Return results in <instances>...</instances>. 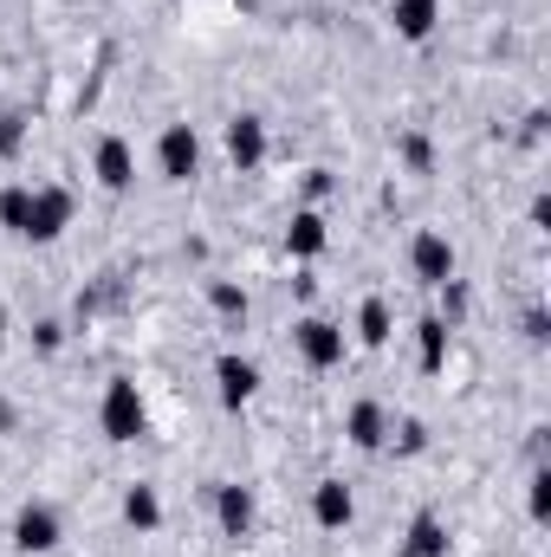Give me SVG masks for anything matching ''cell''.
Segmentation results:
<instances>
[{
    "mask_svg": "<svg viewBox=\"0 0 551 557\" xmlns=\"http://www.w3.org/2000/svg\"><path fill=\"white\" fill-rule=\"evenodd\" d=\"M448 337H454V324H441V318H421V324H415V344H421V370H428V376L448 363Z\"/></svg>",
    "mask_w": 551,
    "mask_h": 557,
    "instance_id": "cell-18",
    "label": "cell"
},
{
    "mask_svg": "<svg viewBox=\"0 0 551 557\" xmlns=\"http://www.w3.org/2000/svg\"><path fill=\"white\" fill-rule=\"evenodd\" d=\"M215 519L228 539H247L254 532V493L247 486H215Z\"/></svg>",
    "mask_w": 551,
    "mask_h": 557,
    "instance_id": "cell-13",
    "label": "cell"
},
{
    "mask_svg": "<svg viewBox=\"0 0 551 557\" xmlns=\"http://www.w3.org/2000/svg\"><path fill=\"white\" fill-rule=\"evenodd\" d=\"M98 428H105V441H118V447H131L143 428H149L143 389L131 383V376H111V383H105V403H98Z\"/></svg>",
    "mask_w": 551,
    "mask_h": 557,
    "instance_id": "cell-1",
    "label": "cell"
},
{
    "mask_svg": "<svg viewBox=\"0 0 551 557\" xmlns=\"http://www.w3.org/2000/svg\"><path fill=\"white\" fill-rule=\"evenodd\" d=\"M26 214H33V182H7L0 188V227L7 234H26Z\"/></svg>",
    "mask_w": 551,
    "mask_h": 557,
    "instance_id": "cell-19",
    "label": "cell"
},
{
    "mask_svg": "<svg viewBox=\"0 0 551 557\" xmlns=\"http://www.w3.org/2000/svg\"><path fill=\"white\" fill-rule=\"evenodd\" d=\"M403 557H448V525L434 519V512H421L409 525V545H403Z\"/></svg>",
    "mask_w": 551,
    "mask_h": 557,
    "instance_id": "cell-17",
    "label": "cell"
},
{
    "mask_svg": "<svg viewBox=\"0 0 551 557\" xmlns=\"http://www.w3.org/2000/svg\"><path fill=\"white\" fill-rule=\"evenodd\" d=\"M215 383H221V403L228 409H247L254 396H260V363H247V357H215Z\"/></svg>",
    "mask_w": 551,
    "mask_h": 557,
    "instance_id": "cell-9",
    "label": "cell"
},
{
    "mask_svg": "<svg viewBox=\"0 0 551 557\" xmlns=\"http://www.w3.org/2000/svg\"><path fill=\"white\" fill-rule=\"evenodd\" d=\"M91 175H98V188L124 195V188L137 182V149H131L124 137H98V149H91Z\"/></svg>",
    "mask_w": 551,
    "mask_h": 557,
    "instance_id": "cell-7",
    "label": "cell"
},
{
    "mask_svg": "<svg viewBox=\"0 0 551 557\" xmlns=\"http://www.w3.org/2000/svg\"><path fill=\"white\" fill-rule=\"evenodd\" d=\"M292 344H298V357L311 370H338L344 363V324H331V318H298Z\"/></svg>",
    "mask_w": 551,
    "mask_h": 557,
    "instance_id": "cell-5",
    "label": "cell"
},
{
    "mask_svg": "<svg viewBox=\"0 0 551 557\" xmlns=\"http://www.w3.org/2000/svg\"><path fill=\"white\" fill-rule=\"evenodd\" d=\"M59 539H65V525H59V512H52L46 499H26V506L13 512V552L46 557V552H59Z\"/></svg>",
    "mask_w": 551,
    "mask_h": 557,
    "instance_id": "cell-3",
    "label": "cell"
},
{
    "mask_svg": "<svg viewBox=\"0 0 551 557\" xmlns=\"http://www.w3.org/2000/svg\"><path fill=\"white\" fill-rule=\"evenodd\" d=\"M221 143H228V162H234L241 175L267 162V124H260L254 111H241V117H228V131H221Z\"/></svg>",
    "mask_w": 551,
    "mask_h": 557,
    "instance_id": "cell-8",
    "label": "cell"
},
{
    "mask_svg": "<svg viewBox=\"0 0 551 557\" xmlns=\"http://www.w3.org/2000/svg\"><path fill=\"white\" fill-rule=\"evenodd\" d=\"M325 240H331V234H325V214H318V208H298L292 227H285V253H292V260H318Z\"/></svg>",
    "mask_w": 551,
    "mask_h": 557,
    "instance_id": "cell-12",
    "label": "cell"
},
{
    "mask_svg": "<svg viewBox=\"0 0 551 557\" xmlns=\"http://www.w3.org/2000/svg\"><path fill=\"white\" fill-rule=\"evenodd\" d=\"M65 227H72V188H52V182H39V188H33V214H26V234H20V240H33V247H52Z\"/></svg>",
    "mask_w": 551,
    "mask_h": 557,
    "instance_id": "cell-2",
    "label": "cell"
},
{
    "mask_svg": "<svg viewBox=\"0 0 551 557\" xmlns=\"http://www.w3.org/2000/svg\"><path fill=\"white\" fill-rule=\"evenodd\" d=\"M124 525H131V532H156V525H162V493H156V486H131V493H124Z\"/></svg>",
    "mask_w": 551,
    "mask_h": 557,
    "instance_id": "cell-16",
    "label": "cell"
},
{
    "mask_svg": "<svg viewBox=\"0 0 551 557\" xmlns=\"http://www.w3.org/2000/svg\"><path fill=\"white\" fill-rule=\"evenodd\" d=\"M526 512H532L539 525L551 519V473H546V467H539V473H532V486H526Z\"/></svg>",
    "mask_w": 551,
    "mask_h": 557,
    "instance_id": "cell-21",
    "label": "cell"
},
{
    "mask_svg": "<svg viewBox=\"0 0 551 557\" xmlns=\"http://www.w3.org/2000/svg\"><path fill=\"white\" fill-rule=\"evenodd\" d=\"M33 344H39V350L52 357V350L65 344V324H59V318H39V324H33Z\"/></svg>",
    "mask_w": 551,
    "mask_h": 557,
    "instance_id": "cell-25",
    "label": "cell"
},
{
    "mask_svg": "<svg viewBox=\"0 0 551 557\" xmlns=\"http://www.w3.org/2000/svg\"><path fill=\"white\" fill-rule=\"evenodd\" d=\"M390 331H396L390 305H383V298H364V311H357V344H364V350H383Z\"/></svg>",
    "mask_w": 551,
    "mask_h": 557,
    "instance_id": "cell-15",
    "label": "cell"
},
{
    "mask_svg": "<svg viewBox=\"0 0 551 557\" xmlns=\"http://www.w3.org/2000/svg\"><path fill=\"white\" fill-rule=\"evenodd\" d=\"M403 162H409L415 175H428V169H434V149H428V137H415V131H409V137H403Z\"/></svg>",
    "mask_w": 551,
    "mask_h": 557,
    "instance_id": "cell-23",
    "label": "cell"
},
{
    "mask_svg": "<svg viewBox=\"0 0 551 557\" xmlns=\"http://www.w3.org/2000/svg\"><path fill=\"white\" fill-rule=\"evenodd\" d=\"M390 20H396L403 39H428L434 20H441V0H390Z\"/></svg>",
    "mask_w": 551,
    "mask_h": 557,
    "instance_id": "cell-14",
    "label": "cell"
},
{
    "mask_svg": "<svg viewBox=\"0 0 551 557\" xmlns=\"http://www.w3.org/2000/svg\"><path fill=\"white\" fill-rule=\"evenodd\" d=\"M434 292H441V311H434V318H441V324H454V318L467 311V285H461V278H448V285H434Z\"/></svg>",
    "mask_w": 551,
    "mask_h": 557,
    "instance_id": "cell-22",
    "label": "cell"
},
{
    "mask_svg": "<svg viewBox=\"0 0 551 557\" xmlns=\"http://www.w3.org/2000/svg\"><path fill=\"white\" fill-rule=\"evenodd\" d=\"M526 337H532V344H546L551 331H546V311H526Z\"/></svg>",
    "mask_w": 551,
    "mask_h": 557,
    "instance_id": "cell-27",
    "label": "cell"
},
{
    "mask_svg": "<svg viewBox=\"0 0 551 557\" xmlns=\"http://www.w3.org/2000/svg\"><path fill=\"white\" fill-rule=\"evenodd\" d=\"M208 305H215L221 318H247V292H241L234 278H215V285H208Z\"/></svg>",
    "mask_w": 551,
    "mask_h": 557,
    "instance_id": "cell-20",
    "label": "cell"
},
{
    "mask_svg": "<svg viewBox=\"0 0 551 557\" xmlns=\"http://www.w3.org/2000/svg\"><path fill=\"white\" fill-rule=\"evenodd\" d=\"M195 169H201V137H195V124H169V131L156 137V175H162V182H195Z\"/></svg>",
    "mask_w": 551,
    "mask_h": 557,
    "instance_id": "cell-4",
    "label": "cell"
},
{
    "mask_svg": "<svg viewBox=\"0 0 551 557\" xmlns=\"http://www.w3.org/2000/svg\"><path fill=\"white\" fill-rule=\"evenodd\" d=\"M344 434H351V447H357V454H377V447H390V409H383V403H351Z\"/></svg>",
    "mask_w": 551,
    "mask_h": 557,
    "instance_id": "cell-11",
    "label": "cell"
},
{
    "mask_svg": "<svg viewBox=\"0 0 551 557\" xmlns=\"http://www.w3.org/2000/svg\"><path fill=\"white\" fill-rule=\"evenodd\" d=\"M20 143H26V117L7 111V117H0V156H20Z\"/></svg>",
    "mask_w": 551,
    "mask_h": 557,
    "instance_id": "cell-24",
    "label": "cell"
},
{
    "mask_svg": "<svg viewBox=\"0 0 551 557\" xmlns=\"http://www.w3.org/2000/svg\"><path fill=\"white\" fill-rule=\"evenodd\" d=\"M311 519H318L325 532H344V525L357 519V493H351L344 480H318V486H311Z\"/></svg>",
    "mask_w": 551,
    "mask_h": 557,
    "instance_id": "cell-10",
    "label": "cell"
},
{
    "mask_svg": "<svg viewBox=\"0 0 551 557\" xmlns=\"http://www.w3.org/2000/svg\"><path fill=\"white\" fill-rule=\"evenodd\" d=\"M409 273L421 278L428 292H434V285H448V278H454V240H448V234H434V227H421V234L409 240Z\"/></svg>",
    "mask_w": 551,
    "mask_h": 557,
    "instance_id": "cell-6",
    "label": "cell"
},
{
    "mask_svg": "<svg viewBox=\"0 0 551 557\" xmlns=\"http://www.w3.org/2000/svg\"><path fill=\"white\" fill-rule=\"evenodd\" d=\"M390 434H396V428H390ZM396 447H403V454H421V447H428V428H421V421H403Z\"/></svg>",
    "mask_w": 551,
    "mask_h": 557,
    "instance_id": "cell-26",
    "label": "cell"
}]
</instances>
